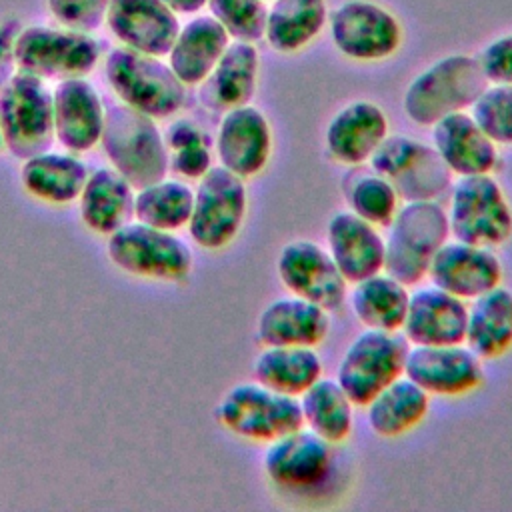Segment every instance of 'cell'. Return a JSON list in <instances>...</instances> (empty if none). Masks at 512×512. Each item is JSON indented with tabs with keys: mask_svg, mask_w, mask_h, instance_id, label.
<instances>
[{
	"mask_svg": "<svg viewBox=\"0 0 512 512\" xmlns=\"http://www.w3.org/2000/svg\"><path fill=\"white\" fill-rule=\"evenodd\" d=\"M486 86L488 80L476 56L450 54L410 80L402 108L414 124L432 126L448 114L472 108Z\"/></svg>",
	"mask_w": 512,
	"mask_h": 512,
	"instance_id": "cell-1",
	"label": "cell"
},
{
	"mask_svg": "<svg viewBox=\"0 0 512 512\" xmlns=\"http://www.w3.org/2000/svg\"><path fill=\"white\" fill-rule=\"evenodd\" d=\"M100 144L136 190L168 174V148L156 120L122 102L106 108Z\"/></svg>",
	"mask_w": 512,
	"mask_h": 512,
	"instance_id": "cell-2",
	"label": "cell"
},
{
	"mask_svg": "<svg viewBox=\"0 0 512 512\" xmlns=\"http://www.w3.org/2000/svg\"><path fill=\"white\" fill-rule=\"evenodd\" d=\"M104 74L122 104L164 120L174 116L186 100V84L160 56L114 48L104 62Z\"/></svg>",
	"mask_w": 512,
	"mask_h": 512,
	"instance_id": "cell-3",
	"label": "cell"
},
{
	"mask_svg": "<svg viewBox=\"0 0 512 512\" xmlns=\"http://www.w3.org/2000/svg\"><path fill=\"white\" fill-rule=\"evenodd\" d=\"M450 238L446 208L438 200H408L388 224L384 270L416 286L426 278L436 250Z\"/></svg>",
	"mask_w": 512,
	"mask_h": 512,
	"instance_id": "cell-4",
	"label": "cell"
},
{
	"mask_svg": "<svg viewBox=\"0 0 512 512\" xmlns=\"http://www.w3.org/2000/svg\"><path fill=\"white\" fill-rule=\"evenodd\" d=\"M446 216L456 240L498 248L512 238V206L494 174L458 176L448 190Z\"/></svg>",
	"mask_w": 512,
	"mask_h": 512,
	"instance_id": "cell-5",
	"label": "cell"
},
{
	"mask_svg": "<svg viewBox=\"0 0 512 512\" xmlns=\"http://www.w3.org/2000/svg\"><path fill=\"white\" fill-rule=\"evenodd\" d=\"M216 420L230 434L262 444L304 426L296 396L282 394L256 380L228 388L216 406Z\"/></svg>",
	"mask_w": 512,
	"mask_h": 512,
	"instance_id": "cell-6",
	"label": "cell"
},
{
	"mask_svg": "<svg viewBox=\"0 0 512 512\" xmlns=\"http://www.w3.org/2000/svg\"><path fill=\"white\" fill-rule=\"evenodd\" d=\"M2 142L16 158H30L54 142L52 90L46 80L16 70L0 88Z\"/></svg>",
	"mask_w": 512,
	"mask_h": 512,
	"instance_id": "cell-7",
	"label": "cell"
},
{
	"mask_svg": "<svg viewBox=\"0 0 512 512\" xmlns=\"http://www.w3.org/2000/svg\"><path fill=\"white\" fill-rule=\"evenodd\" d=\"M16 70L42 80L86 78L100 60V44L88 32L52 26L20 28L14 42Z\"/></svg>",
	"mask_w": 512,
	"mask_h": 512,
	"instance_id": "cell-8",
	"label": "cell"
},
{
	"mask_svg": "<svg viewBox=\"0 0 512 512\" xmlns=\"http://www.w3.org/2000/svg\"><path fill=\"white\" fill-rule=\"evenodd\" d=\"M410 342L400 330L364 328L340 356L336 380L354 406H366L384 386L404 374Z\"/></svg>",
	"mask_w": 512,
	"mask_h": 512,
	"instance_id": "cell-9",
	"label": "cell"
},
{
	"mask_svg": "<svg viewBox=\"0 0 512 512\" xmlns=\"http://www.w3.org/2000/svg\"><path fill=\"white\" fill-rule=\"evenodd\" d=\"M112 264L148 280L184 282L192 272V250L170 230L130 220L108 236Z\"/></svg>",
	"mask_w": 512,
	"mask_h": 512,
	"instance_id": "cell-10",
	"label": "cell"
},
{
	"mask_svg": "<svg viewBox=\"0 0 512 512\" xmlns=\"http://www.w3.org/2000/svg\"><path fill=\"white\" fill-rule=\"evenodd\" d=\"M262 468L278 492L312 496L328 488L336 472V450L334 444L302 426L268 442Z\"/></svg>",
	"mask_w": 512,
	"mask_h": 512,
	"instance_id": "cell-11",
	"label": "cell"
},
{
	"mask_svg": "<svg viewBox=\"0 0 512 512\" xmlns=\"http://www.w3.org/2000/svg\"><path fill=\"white\" fill-rule=\"evenodd\" d=\"M246 212V180L218 164L198 178L186 228L200 248L222 250L238 236Z\"/></svg>",
	"mask_w": 512,
	"mask_h": 512,
	"instance_id": "cell-12",
	"label": "cell"
},
{
	"mask_svg": "<svg viewBox=\"0 0 512 512\" xmlns=\"http://www.w3.org/2000/svg\"><path fill=\"white\" fill-rule=\"evenodd\" d=\"M370 168L392 180L402 200H438L450 190L452 172L434 146L412 136L388 134L368 160Z\"/></svg>",
	"mask_w": 512,
	"mask_h": 512,
	"instance_id": "cell-13",
	"label": "cell"
},
{
	"mask_svg": "<svg viewBox=\"0 0 512 512\" xmlns=\"http://www.w3.org/2000/svg\"><path fill=\"white\" fill-rule=\"evenodd\" d=\"M336 50L356 62H380L396 54L402 26L384 6L370 0H346L328 14Z\"/></svg>",
	"mask_w": 512,
	"mask_h": 512,
	"instance_id": "cell-14",
	"label": "cell"
},
{
	"mask_svg": "<svg viewBox=\"0 0 512 512\" xmlns=\"http://www.w3.org/2000/svg\"><path fill=\"white\" fill-rule=\"evenodd\" d=\"M276 272L290 294L310 300L328 312H338L348 298L346 278L330 252L314 240L296 238L286 242L278 252Z\"/></svg>",
	"mask_w": 512,
	"mask_h": 512,
	"instance_id": "cell-15",
	"label": "cell"
},
{
	"mask_svg": "<svg viewBox=\"0 0 512 512\" xmlns=\"http://www.w3.org/2000/svg\"><path fill=\"white\" fill-rule=\"evenodd\" d=\"M404 376L428 396L458 398L478 390L484 382L482 358L460 344H410Z\"/></svg>",
	"mask_w": 512,
	"mask_h": 512,
	"instance_id": "cell-16",
	"label": "cell"
},
{
	"mask_svg": "<svg viewBox=\"0 0 512 512\" xmlns=\"http://www.w3.org/2000/svg\"><path fill=\"white\" fill-rule=\"evenodd\" d=\"M504 266L490 246L448 238L432 256L426 278L430 284L470 302L502 284Z\"/></svg>",
	"mask_w": 512,
	"mask_h": 512,
	"instance_id": "cell-17",
	"label": "cell"
},
{
	"mask_svg": "<svg viewBox=\"0 0 512 512\" xmlns=\"http://www.w3.org/2000/svg\"><path fill=\"white\" fill-rule=\"evenodd\" d=\"M214 148L226 170L244 180L258 176L272 154L268 118L252 104L226 110L218 124Z\"/></svg>",
	"mask_w": 512,
	"mask_h": 512,
	"instance_id": "cell-18",
	"label": "cell"
},
{
	"mask_svg": "<svg viewBox=\"0 0 512 512\" xmlns=\"http://www.w3.org/2000/svg\"><path fill=\"white\" fill-rule=\"evenodd\" d=\"M106 24L122 46L160 58L180 30L178 14L164 0H110Z\"/></svg>",
	"mask_w": 512,
	"mask_h": 512,
	"instance_id": "cell-19",
	"label": "cell"
},
{
	"mask_svg": "<svg viewBox=\"0 0 512 512\" xmlns=\"http://www.w3.org/2000/svg\"><path fill=\"white\" fill-rule=\"evenodd\" d=\"M54 136L74 154L100 144L106 108L98 90L86 78L60 80L52 90Z\"/></svg>",
	"mask_w": 512,
	"mask_h": 512,
	"instance_id": "cell-20",
	"label": "cell"
},
{
	"mask_svg": "<svg viewBox=\"0 0 512 512\" xmlns=\"http://www.w3.org/2000/svg\"><path fill=\"white\" fill-rule=\"evenodd\" d=\"M430 128L432 146L452 174H494L498 168V144L482 130L472 112L460 110L448 114Z\"/></svg>",
	"mask_w": 512,
	"mask_h": 512,
	"instance_id": "cell-21",
	"label": "cell"
},
{
	"mask_svg": "<svg viewBox=\"0 0 512 512\" xmlns=\"http://www.w3.org/2000/svg\"><path fill=\"white\" fill-rule=\"evenodd\" d=\"M468 302L434 286H418L410 292L402 334L414 344L464 342Z\"/></svg>",
	"mask_w": 512,
	"mask_h": 512,
	"instance_id": "cell-22",
	"label": "cell"
},
{
	"mask_svg": "<svg viewBox=\"0 0 512 512\" xmlns=\"http://www.w3.org/2000/svg\"><path fill=\"white\" fill-rule=\"evenodd\" d=\"M326 250L348 284L384 270L386 242L378 226L350 210L336 212L326 224Z\"/></svg>",
	"mask_w": 512,
	"mask_h": 512,
	"instance_id": "cell-23",
	"label": "cell"
},
{
	"mask_svg": "<svg viewBox=\"0 0 512 512\" xmlns=\"http://www.w3.org/2000/svg\"><path fill=\"white\" fill-rule=\"evenodd\" d=\"M388 136L384 110L370 100H354L340 108L328 122L324 144L328 156L344 166L368 164Z\"/></svg>",
	"mask_w": 512,
	"mask_h": 512,
	"instance_id": "cell-24",
	"label": "cell"
},
{
	"mask_svg": "<svg viewBox=\"0 0 512 512\" xmlns=\"http://www.w3.org/2000/svg\"><path fill=\"white\" fill-rule=\"evenodd\" d=\"M330 330V312L322 306L288 294L268 302L256 320L260 346H312L316 348Z\"/></svg>",
	"mask_w": 512,
	"mask_h": 512,
	"instance_id": "cell-25",
	"label": "cell"
},
{
	"mask_svg": "<svg viewBox=\"0 0 512 512\" xmlns=\"http://www.w3.org/2000/svg\"><path fill=\"white\" fill-rule=\"evenodd\" d=\"M260 72V54L252 42L232 40L210 74L198 84V100L212 112L250 104Z\"/></svg>",
	"mask_w": 512,
	"mask_h": 512,
	"instance_id": "cell-26",
	"label": "cell"
},
{
	"mask_svg": "<svg viewBox=\"0 0 512 512\" xmlns=\"http://www.w3.org/2000/svg\"><path fill=\"white\" fill-rule=\"evenodd\" d=\"M134 190L114 168L88 172L78 196V212L84 226L96 234L110 236L134 220Z\"/></svg>",
	"mask_w": 512,
	"mask_h": 512,
	"instance_id": "cell-27",
	"label": "cell"
},
{
	"mask_svg": "<svg viewBox=\"0 0 512 512\" xmlns=\"http://www.w3.org/2000/svg\"><path fill=\"white\" fill-rule=\"evenodd\" d=\"M230 42L228 32L214 16H196L180 26L168 52V64L186 86H198Z\"/></svg>",
	"mask_w": 512,
	"mask_h": 512,
	"instance_id": "cell-28",
	"label": "cell"
},
{
	"mask_svg": "<svg viewBox=\"0 0 512 512\" xmlns=\"http://www.w3.org/2000/svg\"><path fill=\"white\" fill-rule=\"evenodd\" d=\"M464 344L482 360H494L512 348V290L498 284L468 302Z\"/></svg>",
	"mask_w": 512,
	"mask_h": 512,
	"instance_id": "cell-29",
	"label": "cell"
},
{
	"mask_svg": "<svg viewBox=\"0 0 512 512\" xmlns=\"http://www.w3.org/2000/svg\"><path fill=\"white\" fill-rule=\"evenodd\" d=\"M86 176V164L74 152L44 150L26 158L20 168V182L24 190L54 206L78 200Z\"/></svg>",
	"mask_w": 512,
	"mask_h": 512,
	"instance_id": "cell-30",
	"label": "cell"
},
{
	"mask_svg": "<svg viewBox=\"0 0 512 512\" xmlns=\"http://www.w3.org/2000/svg\"><path fill=\"white\" fill-rule=\"evenodd\" d=\"M366 422L376 436L398 438L412 432L430 410V396L408 376L384 386L366 406Z\"/></svg>",
	"mask_w": 512,
	"mask_h": 512,
	"instance_id": "cell-31",
	"label": "cell"
},
{
	"mask_svg": "<svg viewBox=\"0 0 512 512\" xmlns=\"http://www.w3.org/2000/svg\"><path fill=\"white\" fill-rule=\"evenodd\" d=\"M408 298V286L386 270L352 284L348 292L354 318L374 330H402Z\"/></svg>",
	"mask_w": 512,
	"mask_h": 512,
	"instance_id": "cell-32",
	"label": "cell"
},
{
	"mask_svg": "<svg viewBox=\"0 0 512 512\" xmlns=\"http://www.w3.org/2000/svg\"><path fill=\"white\" fill-rule=\"evenodd\" d=\"M252 376L272 390L298 398L322 376V360L312 346H262Z\"/></svg>",
	"mask_w": 512,
	"mask_h": 512,
	"instance_id": "cell-33",
	"label": "cell"
},
{
	"mask_svg": "<svg viewBox=\"0 0 512 512\" xmlns=\"http://www.w3.org/2000/svg\"><path fill=\"white\" fill-rule=\"evenodd\" d=\"M328 22L326 0H272L264 38L280 54L306 48Z\"/></svg>",
	"mask_w": 512,
	"mask_h": 512,
	"instance_id": "cell-34",
	"label": "cell"
},
{
	"mask_svg": "<svg viewBox=\"0 0 512 512\" xmlns=\"http://www.w3.org/2000/svg\"><path fill=\"white\" fill-rule=\"evenodd\" d=\"M298 404L308 430L334 446L348 440L354 426V402L336 378L320 376L298 396Z\"/></svg>",
	"mask_w": 512,
	"mask_h": 512,
	"instance_id": "cell-35",
	"label": "cell"
},
{
	"mask_svg": "<svg viewBox=\"0 0 512 512\" xmlns=\"http://www.w3.org/2000/svg\"><path fill=\"white\" fill-rule=\"evenodd\" d=\"M194 188L180 178H160L134 194V220L176 232L190 220Z\"/></svg>",
	"mask_w": 512,
	"mask_h": 512,
	"instance_id": "cell-36",
	"label": "cell"
},
{
	"mask_svg": "<svg viewBox=\"0 0 512 512\" xmlns=\"http://www.w3.org/2000/svg\"><path fill=\"white\" fill-rule=\"evenodd\" d=\"M348 210L374 226H388L400 208V194L390 178L376 170L354 172L344 182Z\"/></svg>",
	"mask_w": 512,
	"mask_h": 512,
	"instance_id": "cell-37",
	"label": "cell"
},
{
	"mask_svg": "<svg viewBox=\"0 0 512 512\" xmlns=\"http://www.w3.org/2000/svg\"><path fill=\"white\" fill-rule=\"evenodd\" d=\"M164 140L168 148V170L176 176L198 180L214 166L210 136L196 122L188 118L172 122Z\"/></svg>",
	"mask_w": 512,
	"mask_h": 512,
	"instance_id": "cell-38",
	"label": "cell"
},
{
	"mask_svg": "<svg viewBox=\"0 0 512 512\" xmlns=\"http://www.w3.org/2000/svg\"><path fill=\"white\" fill-rule=\"evenodd\" d=\"M210 16L228 32L230 40L252 42L264 38L268 6L264 0H208Z\"/></svg>",
	"mask_w": 512,
	"mask_h": 512,
	"instance_id": "cell-39",
	"label": "cell"
},
{
	"mask_svg": "<svg viewBox=\"0 0 512 512\" xmlns=\"http://www.w3.org/2000/svg\"><path fill=\"white\" fill-rule=\"evenodd\" d=\"M472 116L496 144L512 146V84H488Z\"/></svg>",
	"mask_w": 512,
	"mask_h": 512,
	"instance_id": "cell-40",
	"label": "cell"
},
{
	"mask_svg": "<svg viewBox=\"0 0 512 512\" xmlns=\"http://www.w3.org/2000/svg\"><path fill=\"white\" fill-rule=\"evenodd\" d=\"M54 20L70 30L94 32L106 22L110 0H46Z\"/></svg>",
	"mask_w": 512,
	"mask_h": 512,
	"instance_id": "cell-41",
	"label": "cell"
},
{
	"mask_svg": "<svg viewBox=\"0 0 512 512\" xmlns=\"http://www.w3.org/2000/svg\"><path fill=\"white\" fill-rule=\"evenodd\" d=\"M476 58L488 84H512V32L488 42Z\"/></svg>",
	"mask_w": 512,
	"mask_h": 512,
	"instance_id": "cell-42",
	"label": "cell"
},
{
	"mask_svg": "<svg viewBox=\"0 0 512 512\" xmlns=\"http://www.w3.org/2000/svg\"><path fill=\"white\" fill-rule=\"evenodd\" d=\"M20 24L16 20H4L0 24V88L14 76L16 72V56L14 42L20 32Z\"/></svg>",
	"mask_w": 512,
	"mask_h": 512,
	"instance_id": "cell-43",
	"label": "cell"
},
{
	"mask_svg": "<svg viewBox=\"0 0 512 512\" xmlns=\"http://www.w3.org/2000/svg\"><path fill=\"white\" fill-rule=\"evenodd\" d=\"M176 14H196L200 12L208 0H164Z\"/></svg>",
	"mask_w": 512,
	"mask_h": 512,
	"instance_id": "cell-44",
	"label": "cell"
},
{
	"mask_svg": "<svg viewBox=\"0 0 512 512\" xmlns=\"http://www.w3.org/2000/svg\"><path fill=\"white\" fill-rule=\"evenodd\" d=\"M4 146V142H2V132H0V148Z\"/></svg>",
	"mask_w": 512,
	"mask_h": 512,
	"instance_id": "cell-45",
	"label": "cell"
},
{
	"mask_svg": "<svg viewBox=\"0 0 512 512\" xmlns=\"http://www.w3.org/2000/svg\"><path fill=\"white\" fill-rule=\"evenodd\" d=\"M264 2H272V0H264Z\"/></svg>",
	"mask_w": 512,
	"mask_h": 512,
	"instance_id": "cell-46",
	"label": "cell"
}]
</instances>
